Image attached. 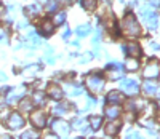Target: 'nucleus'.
Masks as SVG:
<instances>
[{
  "mask_svg": "<svg viewBox=\"0 0 160 139\" xmlns=\"http://www.w3.org/2000/svg\"><path fill=\"white\" fill-rule=\"evenodd\" d=\"M120 107L117 106V104H111V106H108L104 109V114H106V117H108L109 120H114V118H118L120 117Z\"/></svg>",
  "mask_w": 160,
  "mask_h": 139,
  "instance_id": "16",
  "label": "nucleus"
},
{
  "mask_svg": "<svg viewBox=\"0 0 160 139\" xmlns=\"http://www.w3.org/2000/svg\"><path fill=\"white\" fill-rule=\"evenodd\" d=\"M68 110H69V106H66V104H58V106L53 107V114L58 115V117H61V115H64L66 112H68Z\"/></svg>",
  "mask_w": 160,
  "mask_h": 139,
  "instance_id": "27",
  "label": "nucleus"
},
{
  "mask_svg": "<svg viewBox=\"0 0 160 139\" xmlns=\"http://www.w3.org/2000/svg\"><path fill=\"white\" fill-rule=\"evenodd\" d=\"M66 16H68V15H66V11H59V13L55 15V18H53V22H55L56 26H61L66 21Z\"/></svg>",
  "mask_w": 160,
  "mask_h": 139,
  "instance_id": "29",
  "label": "nucleus"
},
{
  "mask_svg": "<svg viewBox=\"0 0 160 139\" xmlns=\"http://www.w3.org/2000/svg\"><path fill=\"white\" fill-rule=\"evenodd\" d=\"M142 75H144V78H157L160 75V64H158V61H155V59L149 61L148 64H146V67H144Z\"/></svg>",
  "mask_w": 160,
  "mask_h": 139,
  "instance_id": "10",
  "label": "nucleus"
},
{
  "mask_svg": "<svg viewBox=\"0 0 160 139\" xmlns=\"http://www.w3.org/2000/svg\"><path fill=\"white\" fill-rule=\"evenodd\" d=\"M24 123H26V120H24V117H22L19 112H11V114H8L7 122H5V125H7L11 131L21 130V128L24 127Z\"/></svg>",
  "mask_w": 160,
  "mask_h": 139,
  "instance_id": "4",
  "label": "nucleus"
},
{
  "mask_svg": "<svg viewBox=\"0 0 160 139\" xmlns=\"http://www.w3.org/2000/svg\"><path fill=\"white\" fill-rule=\"evenodd\" d=\"M0 137L2 139H10V134H0Z\"/></svg>",
  "mask_w": 160,
  "mask_h": 139,
  "instance_id": "40",
  "label": "nucleus"
},
{
  "mask_svg": "<svg viewBox=\"0 0 160 139\" xmlns=\"http://www.w3.org/2000/svg\"><path fill=\"white\" fill-rule=\"evenodd\" d=\"M88 123H90L91 130H93V131H96V130L101 128V125H102V117H99V115H93V117H90Z\"/></svg>",
  "mask_w": 160,
  "mask_h": 139,
  "instance_id": "23",
  "label": "nucleus"
},
{
  "mask_svg": "<svg viewBox=\"0 0 160 139\" xmlns=\"http://www.w3.org/2000/svg\"><path fill=\"white\" fill-rule=\"evenodd\" d=\"M26 13H28V16L35 18V16H38L40 13H42V5H40V3H34V5L26 8Z\"/></svg>",
  "mask_w": 160,
  "mask_h": 139,
  "instance_id": "21",
  "label": "nucleus"
},
{
  "mask_svg": "<svg viewBox=\"0 0 160 139\" xmlns=\"http://www.w3.org/2000/svg\"><path fill=\"white\" fill-rule=\"evenodd\" d=\"M69 37H71V31H64V32H62V38H64V40L69 38Z\"/></svg>",
  "mask_w": 160,
  "mask_h": 139,
  "instance_id": "38",
  "label": "nucleus"
},
{
  "mask_svg": "<svg viewBox=\"0 0 160 139\" xmlns=\"http://www.w3.org/2000/svg\"><path fill=\"white\" fill-rule=\"evenodd\" d=\"M47 94L50 96L51 99L59 101V99L62 98V90L56 85V83H50V85L47 87Z\"/></svg>",
  "mask_w": 160,
  "mask_h": 139,
  "instance_id": "12",
  "label": "nucleus"
},
{
  "mask_svg": "<svg viewBox=\"0 0 160 139\" xmlns=\"http://www.w3.org/2000/svg\"><path fill=\"white\" fill-rule=\"evenodd\" d=\"M151 47H152L154 50H158V45H157V43H151Z\"/></svg>",
  "mask_w": 160,
  "mask_h": 139,
  "instance_id": "41",
  "label": "nucleus"
},
{
  "mask_svg": "<svg viewBox=\"0 0 160 139\" xmlns=\"http://www.w3.org/2000/svg\"><path fill=\"white\" fill-rule=\"evenodd\" d=\"M120 88H122V91L125 94H128V96H135L139 91L138 82L133 80V78H123L122 82H120Z\"/></svg>",
  "mask_w": 160,
  "mask_h": 139,
  "instance_id": "8",
  "label": "nucleus"
},
{
  "mask_svg": "<svg viewBox=\"0 0 160 139\" xmlns=\"http://www.w3.org/2000/svg\"><path fill=\"white\" fill-rule=\"evenodd\" d=\"M123 51H127V54H130V56H133V58L141 56V47L136 43V42H130V43L123 45Z\"/></svg>",
  "mask_w": 160,
  "mask_h": 139,
  "instance_id": "14",
  "label": "nucleus"
},
{
  "mask_svg": "<svg viewBox=\"0 0 160 139\" xmlns=\"http://www.w3.org/2000/svg\"><path fill=\"white\" fill-rule=\"evenodd\" d=\"M85 85L93 94H99L104 90V78L99 74H90L85 78Z\"/></svg>",
  "mask_w": 160,
  "mask_h": 139,
  "instance_id": "2",
  "label": "nucleus"
},
{
  "mask_svg": "<svg viewBox=\"0 0 160 139\" xmlns=\"http://www.w3.org/2000/svg\"><path fill=\"white\" fill-rule=\"evenodd\" d=\"M51 54H53V50H51L50 47H47V50H45V58H47V62H50V64H53V61H55Z\"/></svg>",
  "mask_w": 160,
  "mask_h": 139,
  "instance_id": "32",
  "label": "nucleus"
},
{
  "mask_svg": "<svg viewBox=\"0 0 160 139\" xmlns=\"http://www.w3.org/2000/svg\"><path fill=\"white\" fill-rule=\"evenodd\" d=\"M80 5H82L87 11H93L98 7V0H80Z\"/></svg>",
  "mask_w": 160,
  "mask_h": 139,
  "instance_id": "24",
  "label": "nucleus"
},
{
  "mask_svg": "<svg viewBox=\"0 0 160 139\" xmlns=\"http://www.w3.org/2000/svg\"><path fill=\"white\" fill-rule=\"evenodd\" d=\"M75 32H77L78 37H87V35L91 32V26H90V24H82V26L77 27Z\"/></svg>",
  "mask_w": 160,
  "mask_h": 139,
  "instance_id": "25",
  "label": "nucleus"
},
{
  "mask_svg": "<svg viewBox=\"0 0 160 139\" xmlns=\"http://www.w3.org/2000/svg\"><path fill=\"white\" fill-rule=\"evenodd\" d=\"M5 13H7V10H5V7L0 3V21H2L3 18H5Z\"/></svg>",
  "mask_w": 160,
  "mask_h": 139,
  "instance_id": "33",
  "label": "nucleus"
},
{
  "mask_svg": "<svg viewBox=\"0 0 160 139\" xmlns=\"http://www.w3.org/2000/svg\"><path fill=\"white\" fill-rule=\"evenodd\" d=\"M106 77L109 80H120L123 78V67L118 62H112L109 64V67L106 69Z\"/></svg>",
  "mask_w": 160,
  "mask_h": 139,
  "instance_id": "11",
  "label": "nucleus"
},
{
  "mask_svg": "<svg viewBox=\"0 0 160 139\" xmlns=\"http://www.w3.org/2000/svg\"><path fill=\"white\" fill-rule=\"evenodd\" d=\"M55 27H56V24L51 19H43V22L40 24V32H42V35H45V37H50V35H53V32H55Z\"/></svg>",
  "mask_w": 160,
  "mask_h": 139,
  "instance_id": "13",
  "label": "nucleus"
},
{
  "mask_svg": "<svg viewBox=\"0 0 160 139\" xmlns=\"http://www.w3.org/2000/svg\"><path fill=\"white\" fill-rule=\"evenodd\" d=\"M32 101H34V106H43L45 104V94H43V91H37L32 96Z\"/></svg>",
  "mask_w": 160,
  "mask_h": 139,
  "instance_id": "26",
  "label": "nucleus"
},
{
  "mask_svg": "<svg viewBox=\"0 0 160 139\" xmlns=\"http://www.w3.org/2000/svg\"><path fill=\"white\" fill-rule=\"evenodd\" d=\"M56 8H58V0H48L45 3V11L48 13H56Z\"/></svg>",
  "mask_w": 160,
  "mask_h": 139,
  "instance_id": "28",
  "label": "nucleus"
},
{
  "mask_svg": "<svg viewBox=\"0 0 160 139\" xmlns=\"http://www.w3.org/2000/svg\"><path fill=\"white\" fill-rule=\"evenodd\" d=\"M122 27V32L125 34V35H128V37H138L139 34H141V26H139V22H138V19L131 15V13H128V15L122 19V24H120Z\"/></svg>",
  "mask_w": 160,
  "mask_h": 139,
  "instance_id": "1",
  "label": "nucleus"
},
{
  "mask_svg": "<svg viewBox=\"0 0 160 139\" xmlns=\"http://www.w3.org/2000/svg\"><path fill=\"white\" fill-rule=\"evenodd\" d=\"M66 93L69 96H78V94L83 93V88L80 85H75V83H68V85H66Z\"/></svg>",
  "mask_w": 160,
  "mask_h": 139,
  "instance_id": "20",
  "label": "nucleus"
},
{
  "mask_svg": "<svg viewBox=\"0 0 160 139\" xmlns=\"http://www.w3.org/2000/svg\"><path fill=\"white\" fill-rule=\"evenodd\" d=\"M31 125L34 128H37V130L45 128V125H47V114L43 112V110H34V112H31Z\"/></svg>",
  "mask_w": 160,
  "mask_h": 139,
  "instance_id": "6",
  "label": "nucleus"
},
{
  "mask_svg": "<svg viewBox=\"0 0 160 139\" xmlns=\"http://www.w3.org/2000/svg\"><path fill=\"white\" fill-rule=\"evenodd\" d=\"M106 101H108L109 104H120L123 101V94L120 93V91H109L108 96H106Z\"/></svg>",
  "mask_w": 160,
  "mask_h": 139,
  "instance_id": "17",
  "label": "nucleus"
},
{
  "mask_svg": "<svg viewBox=\"0 0 160 139\" xmlns=\"http://www.w3.org/2000/svg\"><path fill=\"white\" fill-rule=\"evenodd\" d=\"M118 3L125 8H133L136 5V0H118Z\"/></svg>",
  "mask_w": 160,
  "mask_h": 139,
  "instance_id": "31",
  "label": "nucleus"
},
{
  "mask_svg": "<svg viewBox=\"0 0 160 139\" xmlns=\"http://www.w3.org/2000/svg\"><path fill=\"white\" fill-rule=\"evenodd\" d=\"M142 93L146 96H157L160 93V83L155 82V78H146L142 83Z\"/></svg>",
  "mask_w": 160,
  "mask_h": 139,
  "instance_id": "9",
  "label": "nucleus"
},
{
  "mask_svg": "<svg viewBox=\"0 0 160 139\" xmlns=\"http://www.w3.org/2000/svg\"><path fill=\"white\" fill-rule=\"evenodd\" d=\"M26 93V87H18V88H13V90H8L7 93V106H15L19 99H22V96Z\"/></svg>",
  "mask_w": 160,
  "mask_h": 139,
  "instance_id": "7",
  "label": "nucleus"
},
{
  "mask_svg": "<svg viewBox=\"0 0 160 139\" xmlns=\"http://www.w3.org/2000/svg\"><path fill=\"white\" fill-rule=\"evenodd\" d=\"M21 137L22 139H37L38 137V133H35V131H24L21 134Z\"/></svg>",
  "mask_w": 160,
  "mask_h": 139,
  "instance_id": "30",
  "label": "nucleus"
},
{
  "mask_svg": "<svg viewBox=\"0 0 160 139\" xmlns=\"http://www.w3.org/2000/svg\"><path fill=\"white\" fill-rule=\"evenodd\" d=\"M139 15L141 18L144 19L146 26L149 27V29H155L157 27V22H158V16H157V13L154 10H151L149 7H142L139 10Z\"/></svg>",
  "mask_w": 160,
  "mask_h": 139,
  "instance_id": "3",
  "label": "nucleus"
},
{
  "mask_svg": "<svg viewBox=\"0 0 160 139\" xmlns=\"http://www.w3.org/2000/svg\"><path fill=\"white\" fill-rule=\"evenodd\" d=\"M0 42H7V32H5V29H0Z\"/></svg>",
  "mask_w": 160,
  "mask_h": 139,
  "instance_id": "34",
  "label": "nucleus"
},
{
  "mask_svg": "<svg viewBox=\"0 0 160 139\" xmlns=\"http://www.w3.org/2000/svg\"><path fill=\"white\" fill-rule=\"evenodd\" d=\"M158 107H160V102H158Z\"/></svg>",
  "mask_w": 160,
  "mask_h": 139,
  "instance_id": "42",
  "label": "nucleus"
},
{
  "mask_svg": "<svg viewBox=\"0 0 160 139\" xmlns=\"http://www.w3.org/2000/svg\"><path fill=\"white\" fill-rule=\"evenodd\" d=\"M120 127H122V123H120L117 118H114V120H111L108 125H106V134L108 136H115L117 133H118V130H120Z\"/></svg>",
  "mask_w": 160,
  "mask_h": 139,
  "instance_id": "15",
  "label": "nucleus"
},
{
  "mask_svg": "<svg viewBox=\"0 0 160 139\" xmlns=\"http://www.w3.org/2000/svg\"><path fill=\"white\" fill-rule=\"evenodd\" d=\"M7 80V74L5 72H0V82H5Z\"/></svg>",
  "mask_w": 160,
  "mask_h": 139,
  "instance_id": "39",
  "label": "nucleus"
},
{
  "mask_svg": "<svg viewBox=\"0 0 160 139\" xmlns=\"http://www.w3.org/2000/svg\"><path fill=\"white\" fill-rule=\"evenodd\" d=\"M32 109H34V101H32V98H31V99H19V110H21V112L31 114Z\"/></svg>",
  "mask_w": 160,
  "mask_h": 139,
  "instance_id": "19",
  "label": "nucleus"
},
{
  "mask_svg": "<svg viewBox=\"0 0 160 139\" xmlns=\"http://www.w3.org/2000/svg\"><path fill=\"white\" fill-rule=\"evenodd\" d=\"M88 127H90V123L85 118H75L74 123H72V128L77 130V131H80V133H85L88 130Z\"/></svg>",
  "mask_w": 160,
  "mask_h": 139,
  "instance_id": "18",
  "label": "nucleus"
},
{
  "mask_svg": "<svg viewBox=\"0 0 160 139\" xmlns=\"http://www.w3.org/2000/svg\"><path fill=\"white\" fill-rule=\"evenodd\" d=\"M125 69L130 72H135L139 69V62H138V58H128L125 61Z\"/></svg>",
  "mask_w": 160,
  "mask_h": 139,
  "instance_id": "22",
  "label": "nucleus"
},
{
  "mask_svg": "<svg viewBox=\"0 0 160 139\" xmlns=\"http://www.w3.org/2000/svg\"><path fill=\"white\" fill-rule=\"evenodd\" d=\"M127 137H139V133L138 131H128L127 133Z\"/></svg>",
  "mask_w": 160,
  "mask_h": 139,
  "instance_id": "35",
  "label": "nucleus"
},
{
  "mask_svg": "<svg viewBox=\"0 0 160 139\" xmlns=\"http://www.w3.org/2000/svg\"><path fill=\"white\" fill-rule=\"evenodd\" d=\"M149 2V5H152V7H160V0H148Z\"/></svg>",
  "mask_w": 160,
  "mask_h": 139,
  "instance_id": "37",
  "label": "nucleus"
},
{
  "mask_svg": "<svg viewBox=\"0 0 160 139\" xmlns=\"http://www.w3.org/2000/svg\"><path fill=\"white\" fill-rule=\"evenodd\" d=\"M51 128H53V131H55V134L62 136V137L69 136V134H71V131H72V127H71V125H69L68 122L61 120V118H58V120H53V123H51Z\"/></svg>",
  "mask_w": 160,
  "mask_h": 139,
  "instance_id": "5",
  "label": "nucleus"
},
{
  "mask_svg": "<svg viewBox=\"0 0 160 139\" xmlns=\"http://www.w3.org/2000/svg\"><path fill=\"white\" fill-rule=\"evenodd\" d=\"M91 58H93V54H90V53H87V54H85V56H83L82 59H80V61H82V62H88V61H90Z\"/></svg>",
  "mask_w": 160,
  "mask_h": 139,
  "instance_id": "36",
  "label": "nucleus"
}]
</instances>
